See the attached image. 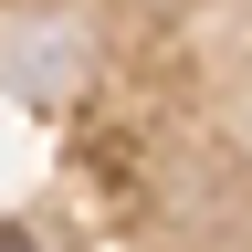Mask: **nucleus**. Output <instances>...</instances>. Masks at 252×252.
<instances>
[{
	"instance_id": "1",
	"label": "nucleus",
	"mask_w": 252,
	"mask_h": 252,
	"mask_svg": "<svg viewBox=\"0 0 252 252\" xmlns=\"http://www.w3.org/2000/svg\"><path fill=\"white\" fill-rule=\"evenodd\" d=\"M0 252H32V242H21V231H0Z\"/></svg>"
}]
</instances>
